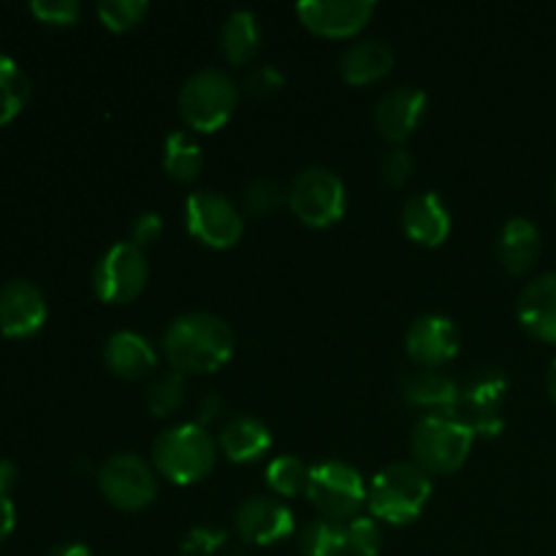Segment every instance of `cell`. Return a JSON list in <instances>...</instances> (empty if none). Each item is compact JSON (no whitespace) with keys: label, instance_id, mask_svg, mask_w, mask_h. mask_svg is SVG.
<instances>
[{"label":"cell","instance_id":"cell-1","mask_svg":"<svg viewBox=\"0 0 556 556\" xmlns=\"http://www.w3.org/2000/svg\"><path fill=\"white\" fill-rule=\"evenodd\" d=\"M237 348L233 329L212 313H185L163 334V356L179 375H210L226 367Z\"/></svg>","mask_w":556,"mask_h":556},{"label":"cell","instance_id":"cell-2","mask_svg":"<svg viewBox=\"0 0 556 556\" xmlns=\"http://www.w3.org/2000/svg\"><path fill=\"white\" fill-rule=\"evenodd\" d=\"M432 489V476H427L416 462H391L367 489L369 516L391 527L410 525L424 514Z\"/></svg>","mask_w":556,"mask_h":556},{"label":"cell","instance_id":"cell-3","mask_svg":"<svg viewBox=\"0 0 556 556\" xmlns=\"http://www.w3.org/2000/svg\"><path fill=\"white\" fill-rule=\"evenodd\" d=\"M217 445L201 424H177L163 429L152 443V467L177 486L199 483L215 470Z\"/></svg>","mask_w":556,"mask_h":556},{"label":"cell","instance_id":"cell-4","mask_svg":"<svg viewBox=\"0 0 556 556\" xmlns=\"http://www.w3.org/2000/svg\"><path fill=\"white\" fill-rule=\"evenodd\" d=\"M476 434L459 416H421L410 432L413 462L427 476H451L470 456Z\"/></svg>","mask_w":556,"mask_h":556},{"label":"cell","instance_id":"cell-5","mask_svg":"<svg viewBox=\"0 0 556 556\" xmlns=\"http://www.w3.org/2000/svg\"><path fill=\"white\" fill-rule=\"evenodd\" d=\"M239 90L223 68H201L179 90V114L185 125L199 134L220 130L237 109Z\"/></svg>","mask_w":556,"mask_h":556},{"label":"cell","instance_id":"cell-6","mask_svg":"<svg viewBox=\"0 0 556 556\" xmlns=\"http://www.w3.org/2000/svg\"><path fill=\"white\" fill-rule=\"evenodd\" d=\"M304 494L320 514V519L337 521V525H348L362 516V508L367 505V483H364L362 472L353 465L334 459L309 467Z\"/></svg>","mask_w":556,"mask_h":556},{"label":"cell","instance_id":"cell-7","mask_svg":"<svg viewBox=\"0 0 556 556\" xmlns=\"http://www.w3.org/2000/svg\"><path fill=\"white\" fill-rule=\"evenodd\" d=\"M288 206L309 228H329L345 215L348 190L340 174L324 166H309L293 177Z\"/></svg>","mask_w":556,"mask_h":556},{"label":"cell","instance_id":"cell-8","mask_svg":"<svg viewBox=\"0 0 556 556\" xmlns=\"http://www.w3.org/2000/svg\"><path fill=\"white\" fill-rule=\"evenodd\" d=\"M98 489L109 505L119 510H144L157 497L155 467L139 454H114L98 467Z\"/></svg>","mask_w":556,"mask_h":556},{"label":"cell","instance_id":"cell-9","mask_svg":"<svg viewBox=\"0 0 556 556\" xmlns=\"http://www.w3.org/2000/svg\"><path fill=\"white\" fill-rule=\"evenodd\" d=\"M150 282V264L144 250L134 242H117L101 255L92 271L96 296L106 304H128L144 293Z\"/></svg>","mask_w":556,"mask_h":556},{"label":"cell","instance_id":"cell-10","mask_svg":"<svg viewBox=\"0 0 556 556\" xmlns=\"http://www.w3.org/2000/svg\"><path fill=\"white\" fill-rule=\"evenodd\" d=\"M185 226L190 237L212 250H228L242 239L244 220L237 204L215 190H195L185 201Z\"/></svg>","mask_w":556,"mask_h":556},{"label":"cell","instance_id":"cell-11","mask_svg":"<svg viewBox=\"0 0 556 556\" xmlns=\"http://www.w3.org/2000/svg\"><path fill=\"white\" fill-rule=\"evenodd\" d=\"M505 396H508V378L500 367L478 369L465 386L459 396L462 421L472 429V434L497 438L505 427Z\"/></svg>","mask_w":556,"mask_h":556},{"label":"cell","instance_id":"cell-12","mask_svg":"<svg viewBox=\"0 0 556 556\" xmlns=\"http://www.w3.org/2000/svg\"><path fill=\"white\" fill-rule=\"evenodd\" d=\"M372 0H304L296 16L309 33L324 38H353L372 22Z\"/></svg>","mask_w":556,"mask_h":556},{"label":"cell","instance_id":"cell-13","mask_svg":"<svg viewBox=\"0 0 556 556\" xmlns=\"http://www.w3.org/2000/svg\"><path fill=\"white\" fill-rule=\"evenodd\" d=\"M237 535L250 546H275L296 530L293 510L277 497H248L233 514Z\"/></svg>","mask_w":556,"mask_h":556},{"label":"cell","instance_id":"cell-14","mask_svg":"<svg viewBox=\"0 0 556 556\" xmlns=\"http://www.w3.org/2000/svg\"><path fill=\"white\" fill-rule=\"evenodd\" d=\"M462 348V334L456 324L445 315L429 313L410 324L405 334V351L421 369H440L454 362Z\"/></svg>","mask_w":556,"mask_h":556},{"label":"cell","instance_id":"cell-15","mask_svg":"<svg viewBox=\"0 0 556 556\" xmlns=\"http://www.w3.org/2000/svg\"><path fill=\"white\" fill-rule=\"evenodd\" d=\"M47 324V296L30 280H11L0 288V334L25 340Z\"/></svg>","mask_w":556,"mask_h":556},{"label":"cell","instance_id":"cell-16","mask_svg":"<svg viewBox=\"0 0 556 556\" xmlns=\"http://www.w3.org/2000/svg\"><path fill=\"white\" fill-rule=\"evenodd\" d=\"M424 112H427V92L418 87H394L386 92L375 106V130L383 136L386 141L410 139L416 128L421 125Z\"/></svg>","mask_w":556,"mask_h":556},{"label":"cell","instance_id":"cell-17","mask_svg":"<svg viewBox=\"0 0 556 556\" xmlns=\"http://www.w3.org/2000/svg\"><path fill=\"white\" fill-rule=\"evenodd\" d=\"M516 318L532 337L556 345V271H543L521 288Z\"/></svg>","mask_w":556,"mask_h":556},{"label":"cell","instance_id":"cell-18","mask_svg":"<svg viewBox=\"0 0 556 556\" xmlns=\"http://www.w3.org/2000/svg\"><path fill=\"white\" fill-rule=\"evenodd\" d=\"M400 391L407 405L429 410L427 416H454L462 396V386L440 369H416L405 375Z\"/></svg>","mask_w":556,"mask_h":556},{"label":"cell","instance_id":"cell-19","mask_svg":"<svg viewBox=\"0 0 556 556\" xmlns=\"http://www.w3.org/2000/svg\"><path fill=\"white\" fill-rule=\"evenodd\" d=\"M402 231L421 248H440L451 233V212L438 193H416L402 206Z\"/></svg>","mask_w":556,"mask_h":556},{"label":"cell","instance_id":"cell-20","mask_svg":"<svg viewBox=\"0 0 556 556\" xmlns=\"http://www.w3.org/2000/svg\"><path fill=\"white\" fill-rule=\"evenodd\" d=\"M103 362L123 380H141L157 367L155 348L136 331H114L103 345Z\"/></svg>","mask_w":556,"mask_h":556},{"label":"cell","instance_id":"cell-21","mask_svg":"<svg viewBox=\"0 0 556 556\" xmlns=\"http://www.w3.org/2000/svg\"><path fill=\"white\" fill-rule=\"evenodd\" d=\"M394 63L396 54L389 43L380 41V38H362L342 52L340 74L348 85L362 87L391 74Z\"/></svg>","mask_w":556,"mask_h":556},{"label":"cell","instance_id":"cell-22","mask_svg":"<svg viewBox=\"0 0 556 556\" xmlns=\"http://www.w3.org/2000/svg\"><path fill=\"white\" fill-rule=\"evenodd\" d=\"M541 255V228L530 217H510L497 237V258L510 275H525Z\"/></svg>","mask_w":556,"mask_h":556},{"label":"cell","instance_id":"cell-23","mask_svg":"<svg viewBox=\"0 0 556 556\" xmlns=\"http://www.w3.org/2000/svg\"><path fill=\"white\" fill-rule=\"evenodd\" d=\"M223 454L237 465H248V462L261 459L269 454L271 448V432L261 418L255 416H233L226 427L220 429L217 438Z\"/></svg>","mask_w":556,"mask_h":556},{"label":"cell","instance_id":"cell-24","mask_svg":"<svg viewBox=\"0 0 556 556\" xmlns=\"http://www.w3.org/2000/svg\"><path fill=\"white\" fill-rule=\"evenodd\" d=\"M220 49L231 65H248L261 49V25L253 11L239 9L220 27Z\"/></svg>","mask_w":556,"mask_h":556},{"label":"cell","instance_id":"cell-25","mask_svg":"<svg viewBox=\"0 0 556 556\" xmlns=\"http://www.w3.org/2000/svg\"><path fill=\"white\" fill-rule=\"evenodd\" d=\"M163 168L177 182H193L204 168V152L199 141L188 136V130H172L163 144Z\"/></svg>","mask_w":556,"mask_h":556},{"label":"cell","instance_id":"cell-26","mask_svg":"<svg viewBox=\"0 0 556 556\" xmlns=\"http://www.w3.org/2000/svg\"><path fill=\"white\" fill-rule=\"evenodd\" d=\"M27 101H30V79L16 65V60L0 52V128L9 125Z\"/></svg>","mask_w":556,"mask_h":556},{"label":"cell","instance_id":"cell-27","mask_svg":"<svg viewBox=\"0 0 556 556\" xmlns=\"http://www.w3.org/2000/svg\"><path fill=\"white\" fill-rule=\"evenodd\" d=\"M307 481L309 467L293 454L277 456V459H271L269 467H266V483H269V489L277 497H299V494L307 492Z\"/></svg>","mask_w":556,"mask_h":556},{"label":"cell","instance_id":"cell-28","mask_svg":"<svg viewBox=\"0 0 556 556\" xmlns=\"http://www.w3.org/2000/svg\"><path fill=\"white\" fill-rule=\"evenodd\" d=\"M302 556H348L345 525L329 519L309 521L302 530Z\"/></svg>","mask_w":556,"mask_h":556},{"label":"cell","instance_id":"cell-29","mask_svg":"<svg viewBox=\"0 0 556 556\" xmlns=\"http://www.w3.org/2000/svg\"><path fill=\"white\" fill-rule=\"evenodd\" d=\"M182 405H185V375L174 372V369L152 380L150 389H147V407H150L152 416L157 418L174 416Z\"/></svg>","mask_w":556,"mask_h":556},{"label":"cell","instance_id":"cell-30","mask_svg":"<svg viewBox=\"0 0 556 556\" xmlns=\"http://www.w3.org/2000/svg\"><path fill=\"white\" fill-rule=\"evenodd\" d=\"M96 11L101 16L103 27L114 33H128L144 20L150 5L144 0H103V3L96 5Z\"/></svg>","mask_w":556,"mask_h":556},{"label":"cell","instance_id":"cell-31","mask_svg":"<svg viewBox=\"0 0 556 556\" xmlns=\"http://www.w3.org/2000/svg\"><path fill=\"white\" fill-rule=\"evenodd\" d=\"M348 552L353 556H378L383 548V530L372 516H356L345 525Z\"/></svg>","mask_w":556,"mask_h":556},{"label":"cell","instance_id":"cell-32","mask_svg":"<svg viewBox=\"0 0 556 556\" xmlns=\"http://www.w3.org/2000/svg\"><path fill=\"white\" fill-rule=\"evenodd\" d=\"M286 201L288 204V190H282L280 185L269 182V179H255L244 190V204L253 215H271L277 206Z\"/></svg>","mask_w":556,"mask_h":556},{"label":"cell","instance_id":"cell-33","mask_svg":"<svg viewBox=\"0 0 556 556\" xmlns=\"http://www.w3.org/2000/svg\"><path fill=\"white\" fill-rule=\"evenodd\" d=\"M30 14L43 25L68 27L79 20L81 5L76 0H33Z\"/></svg>","mask_w":556,"mask_h":556},{"label":"cell","instance_id":"cell-34","mask_svg":"<svg viewBox=\"0 0 556 556\" xmlns=\"http://www.w3.org/2000/svg\"><path fill=\"white\" fill-rule=\"evenodd\" d=\"M223 546H226V532L217 527H193L182 538L185 556H215Z\"/></svg>","mask_w":556,"mask_h":556},{"label":"cell","instance_id":"cell-35","mask_svg":"<svg viewBox=\"0 0 556 556\" xmlns=\"http://www.w3.org/2000/svg\"><path fill=\"white\" fill-rule=\"evenodd\" d=\"M410 174H413L410 152L402 150V147H394L391 152H386L383 161H380V179H383V185H389V188H405Z\"/></svg>","mask_w":556,"mask_h":556},{"label":"cell","instance_id":"cell-36","mask_svg":"<svg viewBox=\"0 0 556 556\" xmlns=\"http://www.w3.org/2000/svg\"><path fill=\"white\" fill-rule=\"evenodd\" d=\"M130 237H134L136 248L141 250L155 244L157 239L163 237L161 215H157V212H141V215L134 220V226H130Z\"/></svg>","mask_w":556,"mask_h":556},{"label":"cell","instance_id":"cell-37","mask_svg":"<svg viewBox=\"0 0 556 556\" xmlns=\"http://www.w3.org/2000/svg\"><path fill=\"white\" fill-rule=\"evenodd\" d=\"M282 85H286V76L271 65H261V68L250 71L248 76V90L253 96H271V92L282 90Z\"/></svg>","mask_w":556,"mask_h":556},{"label":"cell","instance_id":"cell-38","mask_svg":"<svg viewBox=\"0 0 556 556\" xmlns=\"http://www.w3.org/2000/svg\"><path fill=\"white\" fill-rule=\"evenodd\" d=\"M14 525H16L14 503H11L9 497H3V494H0V541H5V538L14 532Z\"/></svg>","mask_w":556,"mask_h":556},{"label":"cell","instance_id":"cell-39","mask_svg":"<svg viewBox=\"0 0 556 556\" xmlns=\"http://www.w3.org/2000/svg\"><path fill=\"white\" fill-rule=\"evenodd\" d=\"M16 481H20V470H16L14 462L0 459V494L9 497V492L16 486Z\"/></svg>","mask_w":556,"mask_h":556},{"label":"cell","instance_id":"cell-40","mask_svg":"<svg viewBox=\"0 0 556 556\" xmlns=\"http://www.w3.org/2000/svg\"><path fill=\"white\" fill-rule=\"evenodd\" d=\"M220 410H223V400L217 394H210L206 396L204 402H201V416H199V424L201 427H204L206 421H210V418H215V416H220Z\"/></svg>","mask_w":556,"mask_h":556},{"label":"cell","instance_id":"cell-41","mask_svg":"<svg viewBox=\"0 0 556 556\" xmlns=\"http://www.w3.org/2000/svg\"><path fill=\"white\" fill-rule=\"evenodd\" d=\"M47 556H92V552L87 546H81V543H60Z\"/></svg>","mask_w":556,"mask_h":556},{"label":"cell","instance_id":"cell-42","mask_svg":"<svg viewBox=\"0 0 556 556\" xmlns=\"http://www.w3.org/2000/svg\"><path fill=\"white\" fill-rule=\"evenodd\" d=\"M546 389H548V396H552V402H554V405H556V358H554V362H552V367H548Z\"/></svg>","mask_w":556,"mask_h":556}]
</instances>
